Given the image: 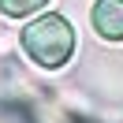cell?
<instances>
[{"label":"cell","instance_id":"cell-1","mask_svg":"<svg viewBox=\"0 0 123 123\" xmlns=\"http://www.w3.org/2000/svg\"><path fill=\"white\" fill-rule=\"evenodd\" d=\"M23 49L41 67H63L75 52V30L63 15H41L23 26Z\"/></svg>","mask_w":123,"mask_h":123},{"label":"cell","instance_id":"cell-3","mask_svg":"<svg viewBox=\"0 0 123 123\" xmlns=\"http://www.w3.org/2000/svg\"><path fill=\"white\" fill-rule=\"evenodd\" d=\"M49 0H0V11L8 19H26V15H34V11H41Z\"/></svg>","mask_w":123,"mask_h":123},{"label":"cell","instance_id":"cell-2","mask_svg":"<svg viewBox=\"0 0 123 123\" xmlns=\"http://www.w3.org/2000/svg\"><path fill=\"white\" fill-rule=\"evenodd\" d=\"M93 30L108 41H123V0H97L93 4Z\"/></svg>","mask_w":123,"mask_h":123}]
</instances>
